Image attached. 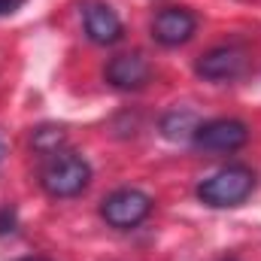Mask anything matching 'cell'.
<instances>
[{"label":"cell","instance_id":"4","mask_svg":"<svg viewBox=\"0 0 261 261\" xmlns=\"http://www.w3.org/2000/svg\"><path fill=\"white\" fill-rule=\"evenodd\" d=\"M249 140V128L240 119H213L195 128V143L210 152H237Z\"/></svg>","mask_w":261,"mask_h":261},{"label":"cell","instance_id":"8","mask_svg":"<svg viewBox=\"0 0 261 261\" xmlns=\"http://www.w3.org/2000/svg\"><path fill=\"white\" fill-rule=\"evenodd\" d=\"M85 34L100 43V46H110L122 37V18L107 6V3H88L85 6Z\"/></svg>","mask_w":261,"mask_h":261},{"label":"cell","instance_id":"3","mask_svg":"<svg viewBox=\"0 0 261 261\" xmlns=\"http://www.w3.org/2000/svg\"><path fill=\"white\" fill-rule=\"evenodd\" d=\"M152 213V197L140 189H119L100 203V216L113 228H137Z\"/></svg>","mask_w":261,"mask_h":261},{"label":"cell","instance_id":"2","mask_svg":"<svg viewBox=\"0 0 261 261\" xmlns=\"http://www.w3.org/2000/svg\"><path fill=\"white\" fill-rule=\"evenodd\" d=\"M252 189H255V173L243 164H231L203 179L197 186V197L206 206H237L252 195Z\"/></svg>","mask_w":261,"mask_h":261},{"label":"cell","instance_id":"1","mask_svg":"<svg viewBox=\"0 0 261 261\" xmlns=\"http://www.w3.org/2000/svg\"><path fill=\"white\" fill-rule=\"evenodd\" d=\"M40 182L52 197H73L79 192H85V186L91 182V167L76 152H55L46 161V167L40 173Z\"/></svg>","mask_w":261,"mask_h":261},{"label":"cell","instance_id":"13","mask_svg":"<svg viewBox=\"0 0 261 261\" xmlns=\"http://www.w3.org/2000/svg\"><path fill=\"white\" fill-rule=\"evenodd\" d=\"M0 158H3V143H0Z\"/></svg>","mask_w":261,"mask_h":261},{"label":"cell","instance_id":"5","mask_svg":"<svg viewBox=\"0 0 261 261\" xmlns=\"http://www.w3.org/2000/svg\"><path fill=\"white\" fill-rule=\"evenodd\" d=\"M197 18L195 12L182 9V6H167L152 18V37L161 46H182L195 37Z\"/></svg>","mask_w":261,"mask_h":261},{"label":"cell","instance_id":"7","mask_svg":"<svg viewBox=\"0 0 261 261\" xmlns=\"http://www.w3.org/2000/svg\"><path fill=\"white\" fill-rule=\"evenodd\" d=\"M243 64H246L243 49H237V46H219V49H210L206 55H200L195 70H197V76H203V79L222 82V79L240 76Z\"/></svg>","mask_w":261,"mask_h":261},{"label":"cell","instance_id":"10","mask_svg":"<svg viewBox=\"0 0 261 261\" xmlns=\"http://www.w3.org/2000/svg\"><path fill=\"white\" fill-rule=\"evenodd\" d=\"M12 225H15V216H12L9 210H0V234L12 231Z\"/></svg>","mask_w":261,"mask_h":261},{"label":"cell","instance_id":"6","mask_svg":"<svg viewBox=\"0 0 261 261\" xmlns=\"http://www.w3.org/2000/svg\"><path fill=\"white\" fill-rule=\"evenodd\" d=\"M152 76V67L149 61L140 55V52H128V55H116L110 64H107V82L113 88H122V91H137L149 82Z\"/></svg>","mask_w":261,"mask_h":261},{"label":"cell","instance_id":"11","mask_svg":"<svg viewBox=\"0 0 261 261\" xmlns=\"http://www.w3.org/2000/svg\"><path fill=\"white\" fill-rule=\"evenodd\" d=\"M21 3H24V0H0V15H9V12H15Z\"/></svg>","mask_w":261,"mask_h":261},{"label":"cell","instance_id":"9","mask_svg":"<svg viewBox=\"0 0 261 261\" xmlns=\"http://www.w3.org/2000/svg\"><path fill=\"white\" fill-rule=\"evenodd\" d=\"M61 143H64V130H61V128H40L37 134H34V146H37L40 152L55 155Z\"/></svg>","mask_w":261,"mask_h":261},{"label":"cell","instance_id":"12","mask_svg":"<svg viewBox=\"0 0 261 261\" xmlns=\"http://www.w3.org/2000/svg\"><path fill=\"white\" fill-rule=\"evenodd\" d=\"M18 261H46V258H18Z\"/></svg>","mask_w":261,"mask_h":261}]
</instances>
